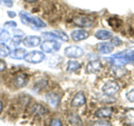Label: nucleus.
I'll return each instance as SVG.
<instances>
[{
    "label": "nucleus",
    "mask_w": 134,
    "mask_h": 126,
    "mask_svg": "<svg viewBox=\"0 0 134 126\" xmlns=\"http://www.w3.org/2000/svg\"><path fill=\"white\" fill-rule=\"evenodd\" d=\"M2 110H3V104H2L1 100H0V113L2 112Z\"/></svg>",
    "instance_id": "c9c22d12"
},
{
    "label": "nucleus",
    "mask_w": 134,
    "mask_h": 126,
    "mask_svg": "<svg viewBox=\"0 0 134 126\" xmlns=\"http://www.w3.org/2000/svg\"><path fill=\"white\" fill-rule=\"evenodd\" d=\"M31 112L34 114L38 115V116H41L44 115L45 113H47V110L43 106V105H39V104H34V106L31 107Z\"/></svg>",
    "instance_id": "aec40b11"
},
{
    "label": "nucleus",
    "mask_w": 134,
    "mask_h": 126,
    "mask_svg": "<svg viewBox=\"0 0 134 126\" xmlns=\"http://www.w3.org/2000/svg\"><path fill=\"white\" fill-rule=\"evenodd\" d=\"M46 86H47V81H46V79H38L35 84L36 89H43Z\"/></svg>",
    "instance_id": "393cba45"
},
{
    "label": "nucleus",
    "mask_w": 134,
    "mask_h": 126,
    "mask_svg": "<svg viewBox=\"0 0 134 126\" xmlns=\"http://www.w3.org/2000/svg\"><path fill=\"white\" fill-rule=\"evenodd\" d=\"M91 126H112L110 122L107 121H97V122H94L93 124H92Z\"/></svg>",
    "instance_id": "bb28decb"
},
{
    "label": "nucleus",
    "mask_w": 134,
    "mask_h": 126,
    "mask_svg": "<svg viewBox=\"0 0 134 126\" xmlns=\"http://www.w3.org/2000/svg\"><path fill=\"white\" fill-rule=\"evenodd\" d=\"M113 108L112 107H102L95 112L94 116L97 117V118H108L113 115Z\"/></svg>",
    "instance_id": "ddd939ff"
},
{
    "label": "nucleus",
    "mask_w": 134,
    "mask_h": 126,
    "mask_svg": "<svg viewBox=\"0 0 134 126\" xmlns=\"http://www.w3.org/2000/svg\"><path fill=\"white\" fill-rule=\"evenodd\" d=\"M81 67H82V65H81V62L79 61H77V60H69V61H67L66 71H68V73H74V71L78 70Z\"/></svg>",
    "instance_id": "f3484780"
},
{
    "label": "nucleus",
    "mask_w": 134,
    "mask_h": 126,
    "mask_svg": "<svg viewBox=\"0 0 134 126\" xmlns=\"http://www.w3.org/2000/svg\"><path fill=\"white\" fill-rule=\"evenodd\" d=\"M120 121L123 124V126H134V108L125 110Z\"/></svg>",
    "instance_id": "0eeeda50"
},
{
    "label": "nucleus",
    "mask_w": 134,
    "mask_h": 126,
    "mask_svg": "<svg viewBox=\"0 0 134 126\" xmlns=\"http://www.w3.org/2000/svg\"><path fill=\"white\" fill-rule=\"evenodd\" d=\"M7 15L8 16H9L10 17V18H15V17H16V12H14V11H7Z\"/></svg>",
    "instance_id": "72a5a7b5"
},
{
    "label": "nucleus",
    "mask_w": 134,
    "mask_h": 126,
    "mask_svg": "<svg viewBox=\"0 0 134 126\" xmlns=\"http://www.w3.org/2000/svg\"><path fill=\"white\" fill-rule=\"evenodd\" d=\"M73 21L78 27H82V28H91V27L94 26L95 19L92 18V17H90V16L78 15V16H75L74 17Z\"/></svg>",
    "instance_id": "f03ea898"
},
{
    "label": "nucleus",
    "mask_w": 134,
    "mask_h": 126,
    "mask_svg": "<svg viewBox=\"0 0 134 126\" xmlns=\"http://www.w3.org/2000/svg\"><path fill=\"white\" fill-rule=\"evenodd\" d=\"M29 76L26 73H17L12 78V84L16 88H23L28 84Z\"/></svg>",
    "instance_id": "39448f33"
},
{
    "label": "nucleus",
    "mask_w": 134,
    "mask_h": 126,
    "mask_svg": "<svg viewBox=\"0 0 134 126\" xmlns=\"http://www.w3.org/2000/svg\"><path fill=\"white\" fill-rule=\"evenodd\" d=\"M126 74V70H125L122 66H115V68L113 69V75L116 77H123L124 75Z\"/></svg>",
    "instance_id": "5701e85b"
},
{
    "label": "nucleus",
    "mask_w": 134,
    "mask_h": 126,
    "mask_svg": "<svg viewBox=\"0 0 134 126\" xmlns=\"http://www.w3.org/2000/svg\"><path fill=\"white\" fill-rule=\"evenodd\" d=\"M126 98L129 102H132L134 103V88H132V89H130L127 93H126Z\"/></svg>",
    "instance_id": "c85d7f7f"
},
{
    "label": "nucleus",
    "mask_w": 134,
    "mask_h": 126,
    "mask_svg": "<svg viewBox=\"0 0 134 126\" xmlns=\"http://www.w3.org/2000/svg\"><path fill=\"white\" fill-rule=\"evenodd\" d=\"M86 103V96L83 91H78L72 98V106L73 107H82Z\"/></svg>",
    "instance_id": "9d476101"
},
{
    "label": "nucleus",
    "mask_w": 134,
    "mask_h": 126,
    "mask_svg": "<svg viewBox=\"0 0 134 126\" xmlns=\"http://www.w3.org/2000/svg\"><path fill=\"white\" fill-rule=\"evenodd\" d=\"M88 32L84 29H76V30H73L70 33V37L74 41H82L85 40L86 38H88Z\"/></svg>",
    "instance_id": "f8f14e48"
},
{
    "label": "nucleus",
    "mask_w": 134,
    "mask_h": 126,
    "mask_svg": "<svg viewBox=\"0 0 134 126\" xmlns=\"http://www.w3.org/2000/svg\"><path fill=\"white\" fill-rule=\"evenodd\" d=\"M40 47L44 53L55 54L60 49V44L56 40H46L40 44Z\"/></svg>",
    "instance_id": "7ed1b4c3"
},
{
    "label": "nucleus",
    "mask_w": 134,
    "mask_h": 126,
    "mask_svg": "<svg viewBox=\"0 0 134 126\" xmlns=\"http://www.w3.org/2000/svg\"><path fill=\"white\" fill-rule=\"evenodd\" d=\"M112 32L108 30H104V29H99L95 32V38H97L98 40H107L112 38Z\"/></svg>",
    "instance_id": "2eb2a0df"
},
{
    "label": "nucleus",
    "mask_w": 134,
    "mask_h": 126,
    "mask_svg": "<svg viewBox=\"0 0 134 126\" xmlns=\"http://www.w3.org/2000/svg\"><path fill=\"white\" fill-rule=\"evenodd\" d=\"M25 2H29V3H34V2H36L37 0H24Z\"/></svg>",
    "instance_id": "f704fd0d"
},
{
    "label": "nucleus",
    "mask_w": 134,
    "mask_h": 126,
    "mask_svg": "<svg viewBox=\"0 0 134 126\" xmlns=\"http://www.w3.org/2000/svg\"><path fill=\"white\" fill-rule=\"evenodd\" d=\"M46 99L49 105H52L53 107H56L58 104H59V96H58L56 93H48L46 95Z\"/></svg>",
    "instance_id": "dca6fc26"
},
{
    "label": "nucleus",
    "mask_w": 134,
    "mask_h": 126,
    "mask_svg": "<svg viewBox=\"0 0 134 126\" xmlns=\"http://www.w3.org/2000/svg\"><path fill=\"white\" fill-rule=\"evenodd\" d=\"M119 89H120V85L116 82H114V81H108V82H106L103 85V87H102L103 94H105L107 96H112V95L116 94L117 91H119Z\"/></svg>",
    "instance_id": "423d86ee"
},
{
    "label": "nucleus",
    "mask_w": 134,
    "mask_h": 126,
    "mask_svg": "<svg viewBox=\"0 0 134 126\" xmlns=\"http://www.w3.org/2000/svg\"><path fill=\"white\" fill-rule=\"evenodd\" d=\"M84 54V50L83 48L78 47V46H69L65 49V56L66 57H69V58H79L82 57Z\"/></svg>",
    "instance_id": "6e6552de"
},
{
    "label": "nucleus",
    "mask_w": 134,
    "mask_h": 126,
    "mask_svg": "<svg viewBox=\"0 0 134 126\" xmlns=\"http://www.w3.org/2000/svg\"><path fill=\"white\" fill-rule=\"evenodd\" d=\"M5 69H6V62L0 59V73L5 71Z\"/></svg>",
    "instance_id": "473e14b6"
},
{
    "label": "nucleus",
    "mask_w": 134,
    "mask_h": 126,
    "mask_svg": "<svg viewBox=\"0 0 134 126\" xmlns=\"http://www.w3.org/2000/svg\"><path fill=\"white\" fill-rule=\"evenodd\" d=\"M50 126H62V122L58 118H54L50 122Z\"/></svg>",
    "instance_id": "2f4dec72"
},
{
    "label": "nucleus",
    "mask_w": 134,
    "mask_h": 126,
    "mask_svg": "<svg viewBox=\"0 0 134 126\" xmlns=\"http://www.w3.org/2000/svg\"><path fill=\"white\" fill-rule=\"evenodd\" d=\"M67 118H68L69 123L72 125H79L81 124V118H79V116L74 112L68 113V114H67Z\"/></svg>",
    "instance_id": "412c9836"
},
{
    "label": "nucleus",
    "mask_w": 134,
    "mask_h": 126,
    "mask_svg": "<svg viewBox=\"0 0 134 126\" xmlns=\"http://www.w3.org/2000/svg\"><path fill=\"white\" fill-rule=\"evenodd\" d=\"M56 33V36H57V38L58 39H60L63 41H68V36H67V33H65L64 31H62V30H56V31H54Z\"/></svg>",
    "instance_id": "b1692460"
},
{
    "label": "nucleus",
    "mask_w": 134,
    "mask_h": 126,
    "mask_svg": "<svg viewBox=\"0 0 134 126\" xmlns=\"http://www.w3.org/2000/svg\"><path fill=\"white\" fill-rule=\"evenodd\" d=\"M10 48L3 43H0V57H7L10 56Z\"/></svg>",
    "instance_id": "4be33fe9"
},
{
    "label": "nucleus",
    "mask_w": 134,
    "mask_h": 126,
    "mask_svg": "<svg viewBox=\"0 0 134 126\" xmlns=\"http://www.w3.org/2000/svg\"><path fill=\"white\" fill-rule=\"evenodd\" d=\"M24 59L29 64H39L45 59V54L43 51H39V50H32V51L27 54Z\"/></svg>",
    "instance_id": "20e7f679"
},
{
    "label": "nucleus",
    "mask_w": 134,
    "mask_h": 126,
    "mask_svg": "<svg viewBox=\"0 0 134 126\" xmlns=\"http://www.w3.org/2000/svg\"><path fill=\"white\" fill-rule=\"evenodd\" d=\"M5 27H7V28H16L17 27V24L14 21V20H11V21H7V22H5Z\"/></svg>",
    "instance_id": "7c9ffc66"
},
{
    "label": "nucleus",
    "mask_w": 134,
    "mask_h": 126,
    "mask_svg": "<svg viewBox=\"0 0 134 126\" xmlns=\"http://www.w3.org/2000/svg\"><path fill=\"white\" fill-rule=\"evenodd\" d=\"M26 55H27V53L24 48H16L10 54V57L14 58V59H23V58L26 57Z\"/></svg>",
    "instance_id": "a211bd4d"
},
{
    "label": "nucleus",
    "mask_w": 134,
    "mask_h": 126,
    "mask_svg": "<svg viewBox=\"0 0 134 126\" xmlns=\"http://www.w3.org/2000/svg\"><path fill=\"white\" fill-rule=\"evenodd\" d=\"M0 5L8 7V8H11L14 6V1H12V0H0Z\"/></svg>",
    "instance_id": "c756f323"
},
{
    "label": "nucleus",
    "mask_w": 134,
    "mask_h": 126,
    "mask_svg": "<svg viewBox=\"0 0 134 126\" xmlns=\"http://www.w3.org/2000/svg\"><path fill=\"white\" fill-rule=\"evenodd\" d=\"M111 44H112L113 46H121V45H122V40H121L119 37L113 36L112 38H111Z\"/></svg>",
    "instance_id": "cd10ccee"
},
{
    "label": "nucleus",
    "mask_w": 134,
    "mask_h": 126,
    "mask_svg": "<svg viewBox=\"0 0 134 126\" xmlns=\"http://www.w3.org/2000/svg\"><path fill=\"white\" fill-rule=\"evenodd\" d=\"M102 69V62L99 60H91L85 67V71L87 74H94Z\"/></svg>",
    "instance_id": "9b49d317"
},
{
    "label": "nucleus",
    "mask_w": 134,
    "mask_h": 126,
    "mask_svg": "<svg viewBox=\"0 0 134 126\" xmlns=\"http://www.w3.org/2000/svg\"><path fill=\"white\" fill-rule=\"evenodd\" d=\"M108 24H110V26H112L113 29H115V30H120L123 25L122 20L120 18H117V17H111V18H108Z\"/></svg>",
    "instance_id": "6ab92c4d"
},
{
    "label": "nucleus",
    "mask_w": 134,
    "mask_h": 126,
    "mask_svg": "<svg viewBox=\"0 0 134 126\" xmlns=\"http://www.w3.org/2000/svg\"><path fill=\"white\" fill-rule=\"evenodd\" d=\"M19 15H20V20H21V22L24 25H26V26L32 28L34 30H40L41 28L46 27V24L40 18L34 17L26 11H20Z\"/></svg>",
    "instance_id": "f257e3e1"
},
{
    "label": "nucleus",
    "mask_w": 134,
    "mask_h": 126,
    "mask_svg": "<svg viewBox=\"0 0 134 126\" xmlns=\"http://www.w3.org/2000/svg\"><path fill=\"white\" fill-rule=\"evenodd\" d=\"M9 39H10V35H9V32H8L7 30H2L1 32H0V41H1V43L7 41Z\"/></svg>",
    "instance_id": "a878e982"
},
{
    "label": "nucleus",
    "mask_w": 134,
    "mask_h": 126,
    "mask_svg": "<svg viewBox=\"0 0 134 126\" xmlns=\"http://www.w3.org/2000/svg\"><path fill=\"white\" fill-rule=\"evenodd\" d=\"M114 49V46L110 43H102V44H98L97 46V50L99 54L102 55H107V54H111Z\"/></svg>",
    "instance_id": "4468645a"
},
{
    "label": "nucleus",
    "mask_w": 134,
    "mask_h": 126,
    "mask_svg": "<svg viewBox=\"0 0 134 126\" xmlns=\"http://www.w3.org/2000/svg\"><path fill=\"white\" fill-rule=\"evenodd\" d=\"M23 44L25 47H37V46H40L41 44V38L38 36H27L25 37L23 40Z\"/></svg>",
    "instance_id": "1a4fd4ad"
}]
</instances>
